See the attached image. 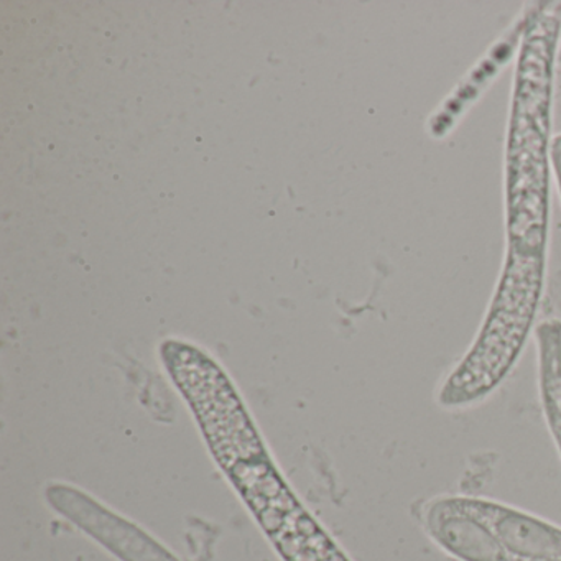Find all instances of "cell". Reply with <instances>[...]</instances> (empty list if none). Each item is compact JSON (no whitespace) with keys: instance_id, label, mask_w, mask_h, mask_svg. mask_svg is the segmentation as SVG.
<instances>
[{"instance_id":"6da1fadb","label":"cell","mask_w":561,"mask_h":561,"mask_svg":"<svg viewBox=\"0 0 561 561\" xmlns=\"http://www.w3.org/2000/svg\"><path fill=\"white\" fill-rule=\"evenodd\" d=\"M545 251L508 244L491 307L471 350L438 393L445 409H465L488 399L511 373L530 336L541 291Z\"/></svg>"},{"instance_id":"7a4b0ae2","label":"cell","mask_w":561,"mask_h":561,"mask_svg":"<svg viewBox=\"0 0 561 561\" xmlns=\"http://www.w3.org/2000/svg\"><path fill=\"white\" fill-rule=\"evenodd\" d=\"M426 534L458 561H515L497 535L481 517L462 505L459 495L430 502L423 512Z\"/></svg>"},{"instance_id":"3957f363","label":"cell","mask_w":561,"mask_h":561,"mask_svg":"<svg viewBox=\"0 0 561 561\" xmlns=\"http://www.w3.org/2000/svg\"><path fill=\"white\" fill-rule=\"evenodd\" d=\"M462 505L481 517L504 547L520 560H561V527L512 505L459 495Z\"/></svg>"},{"instance_id":"277c9868","label":"cell","mask_w":561,"mask_h":561,"mask_svg":"<svg viewBox=\"0 0 561 561\" xmlns=\"http://www.w3.org/2000/svg\"><path fill=\"white\" fill-rule=\"evenodd\" d=\"M537 344L541 410L561 459V321L538 324Z\"/></svg>"},{"instance_id":"5b68a950","label":"cell","mask_w":561,"mask_h":561,"mask_svg":"<svg viewBox=\"0 0 561 561\" xmlns=\"http://www.w3.org/2000/svg\"><path fill=\"white\" fill-rule=\"evenodd\" d=\"M551 160H553L554 173H557L558 186L561 192V136H558L553 140V147H551Z\"/></svg>"},{"instance_id":"8992f818","label":"cell","mask_w":561,"mask_h":561,"mask_svg":"<svg viewBox=\"0 0 561 561\" xmlns=\"http://www.w3.org/2000/svg\"><path fill=\"white\" fill-rule=\"evenodd\" d=\"M515 561H561V560H545V558H540V560H520V558H517Z\"/></svg>"}]
</instances>
